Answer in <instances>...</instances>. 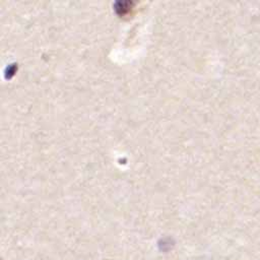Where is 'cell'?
Instances as JSON below:
<instances>
[]
</instances>
